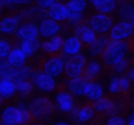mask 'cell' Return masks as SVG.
Listing matches in <instances>:
<instances>
[{"mask_svg": "<svg viewBox=\"0 0 134 125\" xmlns=\"http://www.w3.org/2000/svg\"><path fill=\"white\" fill-rule=\"evenodd\" d=\"M130 45L127 41L110 40L107 47L99 55L100 61L105 69L112 72L114 67L124 59Z\"/></svg>", "mask_w": 134, "mask_h": 125, "instance_id": "1", "label": "cell"}, {"mask_svg": "<svg viewBox=\"0 0 134 125\" xmlns=\"http://www.w3.org/2000/svg\"><path fill=\"white\" fill-rule=\"evenodd\" d=\"M28 110L38 121H43L52 117L55 113L56 107L49 98L40 97L32 101Z\"/></svg>", "mask_w": 134, "mask_h": 125, "instance_id": "2", "label": "cell"}, {"mask_svg": "<svg viewBox=\"0 0 134 125\" xmlns=\"http://www.w3.org/2000/svg\"><path fill=\"white\" fill-rule=\"evenodd\" d=\"M87 62L84 56L82 55H74L69 58L65 62L64 73L67 79L82 77Z\"/></svg>", "mask_w": 134, "mask_h": 125, "instance_id": "3", "label": "cell"}, {"mask_svg": "<svg viewBox=\"0 0 134 125\" xmlns=\"http://www.w3.org/2000/svg\"><path fill=\"white\" fill-rule=\"evenodd\" d=\"M65 61L64 57H55L46 58L42 57L38 60L37 68L40 71L52 77L61 74L64 71Z\"/></svg>", "mask_w": 134, "mask_h": 125, "instance_id": "4", "label": "cell"}, {"mask_svg": "<svg viewBox=\"0 0 134 125\" xmlns=\"http://www.w3.org/2000/svg\"><path fill=\"white\" fill-rule=\"evenodd\" d=\"M73 33L79 39L82 47L87 49L93 45L97 37V33L91 29L86 19L73 28Z\"/></svg>", "mask_w": 134, "mask_h": 125, "instance_id": "5", "label": "cell"}, {"mask_svg": "<svg viewBox=\"0 0 134 125\" xmlns=\"http://www.w3.org/2000/svg\"><path fill=\"white\" fill-rule=\"evenodd\" d=\"M94 102L87 100L83 104H75L70 113V117L76 122H86L92 120L95 115Z\"/></svg>", "mask_w": 134, "mask_h": 125, "instance_id": "6", "label": "cell"}, {"mask_svg": "<svg viewBox=\"0 0 134 125\" xmlns=\"http://www.w3.org/2000/svg\"><path fill=\"white\" fill-rule=\"evenodd\" d=\"M64 39L59 34L51 37L49 40L43 41L41 44V50L49 58L64 57Z\"/></svg>", "mask_w": 134, "mask_h": 125, "instance_id": "7", "label": "cell"}, {"mask_svg": "<svg viewBox=\"0 0 134 125\" xmlns=\"http://www.w3.org/2000/svg\"><path fill=\"white\" fill-rule=\"evenodd\" d=\"M91 29L97 34H107L113 26V20L109 15L97 13L92 15L87 20Z\"/></svg>", "mask_w": 134, "mask_h": 125, "instance_id": "8", "label": "cell"}, {"mask_svg": "<svg viewBox=\"0 0 134 125\" xmlns=\"http://www.w3.org/2000/svg\"><path fill=\"white\" fill-rule=\"evenodd\" d=\"M30 79L42 91L53 92L56 89L57 85L53 77L42 72L38 68H34Z\"/></svg>", "mask_w": 134, "mask_h": 125, "instance_id": "9", "label": "cell"}, {"mask_svg": "<svg viewBox=\"0 0 134 125\" xmlns=\"http://www.w3.org/2000/svg\"><path fill=\"white\" fill-rule=\"evenodd\" d=\"M39 28L36 22L25 21L20 24L15 33V38L21 43L23 41H32L38 39Z\"/></svg>", "mask_w": 134, "mask_h": 125, "instance_id": "10", "label": "cell"}, {"mask_svg": "<svg viewBox=\"0 0 134 125\" xmlns=\"http://www.w3.org/2000/svg\"><path fill=\"white\" fill-rule=\"evenodd\" d=\"M0 122L3 125H22L23 111L18 106H8L0 116Z\"/></svg>", "mask_w": 134, "mask_h": 125, "instance_id": "11", "label": "cell"}, {"mask_svg": "<svg viewBox=\"0 0 134 125\" xmlns=\"http://www.w3.org/2000/svg\"><path fill=\"white\" fill-rule=\"evenodd\" d=\"M134 27L131 23L121 21L112 27L109 33L110 40L123 41L133 34Z\"/></svg>", "mask_w": 134, "mask_h": 125, "instance_id": "12", "label": "cell"}, {"mask_svg": "<svg viewBox=\"0 0 134 125\" xmlns=\"http://www.w3.org/2000/svg\"><path fill=\"white\" fill-rule=\"evenodd\" d=\"M47 13L49 19L63 24L67 21L70 11L68 9L66 5L63 2H55L47 9Z\"/></svg>", "mask_w": 134, "mask_h": 125, "instance_id": "13", "label": "cell"}, {"mask_svg": "<svg viewBox=\"0 0 134 125\" xmlns=\"http://www.w3.org/2000/svg\"><path fill=\"white\" fill-rule=\"evenodd\" d=\"M0 96L5 103L15 101L17 99L18 94L16 85L13 80L0 78Z\"/></svg>", "mask_w": 134, "mask_h": 125, "instance_id": "14", "label": "cell"}, {"mask_svg": "<svg viewBox=\"0 0 134 125\" xmlns=\"http://www.w3.org/2000/svg\"><path fill=\"white\" fill-rule=\"evenodd\" d=\"M60 23L57 22L53 19L47 18L40 22L39 28L40 34L43 37L48 38L56 35L60 32Z\"/></svg>", "mask_w": 134, "mask_h": 125, "instance_id": "15", "label": "cell"}, {"mask_svg": "<svg viewBox=\"0 0 134 125\" xmlns=\"http://www.w3.org/2000/svg\"><path fill=\"white\" fill-rule=\"evenodd\" d=\"M113 105V99L110 96H103L93 102V108L95 116L103 119L106 116L109 115Z\"/></svg>", "mask_w": 134, "mask_h": 125, "instance_id": "16", "label": "cell"}, {"mask_svg": "<svg viewBox=\"0 0 134 125\" xmlns=\"http://www.w3.org/2000/svg\"><path fill=\"white\" fill-rule=\"evenodd\" d=\"M74 95L69 91H61L56 97L57 102L59 109L63 112L70 113L75 105Z\"/></svg>", "mask_w": 134, "mask_h": 125, "instance_id": "17", "label": "cell"}, {"mask_svg": "<svg viewBox=\"0 0 134 125\" xmlns=\"http://www.w3.org/2000/svg\"><path fill=\"white\" fill-rule=\"evenodd\" d=\"M7 60L13 67L19 69L25 66L27 62V57L20 47H15L9 54Z\"/></svg>", "mask_w": 134, "mask_h": 125, "instance_id": "18", "label": "cell"}, {"mask_svg": "<svg viewBox=\"0 0 134 125\" xmlns=\"http://www.w3.org/2000/svg\"><path fill=\"white\" fill-rule=\"evenodd\" d=\"M101 73V68L97 62L92 61L87 62L83 71V77L88 82H95L99 79Z\"/></svg>", "mask_w": 134, "mask_h": 125, "instance_id": "19", "label": "cell"}, {"mask_svg": "<svg viewBox=\"0 0 134 125\" xmlns=\"http://www.w3.org/2000/svg\"><path fill=\"white\" fill-rule=\"evenodd\" d=\"M99 13L109 15L116 9V0H89Z\"/></svg>", "mask_w": 134, "mask_h": 125, "instance_id": "20", "label": "cell"}, {"mask_svg": "<svg viewBox=\"0 0 134 125\" xmlns=\"http://www.w3.org/2000/svg\"><path fill=\"white\" fill-rule=\"evenodd\" d=\"M83 94L90 101L95 102L104 96L103 87L97 82H87Z\"/></svg>", "mask_w": 134, "mask_h": 125, "instance_id": "21", "label": "cell"}, {"mask_svg": "<svg viewBox=\"0 0 134 125\" xmlns=\"http://www.w3.org/2000/svg\"><path fill=\"white\" fill-rule=\"evenodd\" d=\"M87 82H88L83 77L72 79L68 80L67 88L74 96H82L83 94L84 88L86 85L87 84Z\"/></svg>", "mask_w": 134, "mask_h": 125, "instance_id": "22", "label": "cell"}, {"mask_svg": "<svg viewBox=\"0 0 134 125\" xmlns=\"http://www.w3.org/2000/svg\"><path fill=\"white\" fill-rule=\"evenodd\" d=\"M82 48V45L80 41L76 36H72L67 39L64 42L63 52L64 55L74 56L78 55Z\"/></svg>", "mask_w": 134, "mask_h": 125, "instance_id": "23", "label": "cell"}, {"mask_svg": "<svg viewBox=\"0 0 134 125\" xmlns=\"http://www.w3.org/2000/svg\"><path fill=\"white\" fill-rule=\"evenodd\" d=\"M109 41H110V37L109 33L97 35L95 43L88 49L90 55L91 56H95L98 55L99 56L107 47Z\"/></svg>", "mask_w": 134, "mask_h": 125, "instance_id": "24", "label": "cell"}, {"mask_svg": "<svg viewBox=\"0 0 134 125\" xmlns=\"http://www.w3.org/2000/svg\"><path fill=\"white\" fill-rule=\"evenodd\" d=\"M14 82L16 85L18 96L23 98H29L32 96L34 92V83L30 79Z\"/></svg>", "mask_w": 134, "mask_h": 125, "instance_id": "25", "label": "cell"}, {"mask_svg": "<svg viewBox=\"0 0 134 125\" xmlns=\"http://www.w3.org/2000/svg\"><path fill=\"white\" fill-rule=\"evenodd\" d=\"M26 10V21L41 22L48 18L47 10L43 9L38 6H33Z\"/></svg>", "mask_w": 134, "mask_h": 125, "instance_id": "26", "label": "cell"}, {"mask_svg": "<svg viewBox=\"0 0 134 125\" xmlns=\"http://www.w3.org/2000/svg\"><path fill=\"white\" fill-rule=\"evenodd\" d=\"M20 48L27 58H30L41 48V43L38 39L32 41H23L20 44Z\"/></svg>", "mask_w": 134, "mask_h": 125, "instance_id": "27", "label": "cell"}, {"mask_svg": "<svg viewBox=\"0 0 134 125\" xmlns=\"http://www.w3.org/2000/svg\"><path fill=\"white\" fill-rule=\"evenodd\" d=\"M118 14L123 21L133 23L134 22V7L128 2L122 3L118 9Z\"/></svg>", "mask_w": 134, "mask_h": 125, "instance_id": "28", "label": "cell"}, {"mask_svg": "<svg viewBox=\"0 0 134 125\" xmlns=\"http://www.w3.org/2000/svg\"><path fill=\"white\" fill-rule=\"evenodd\" d=\"M16 69L13 67L7 60L0 61V78L13 81L16 75Z\"/></svg>", "mask_w": 134, "mask_h": 125, "instance_id": "29", "label": "cell"}, {"mask_svg": "<svg viewBox=\"0 0 134 125\" xmlns=\"http://www.w3.org/2000/svg\"><path fill=\"white\" fill-rule=\"evenodd\" d=\"M13 47L12 37L7 38L0 36V60H6Z\"/></svg>", "mask_w": 134, "mask_h": 125, "instance_id": "30", "label": "cell"}, {"mask_svg": "<svg viewBox=\"0 0 134 125\" xmlns=\"http://www.w3.org/2000/svg\"><path fill=\"white\" fill-rule=\"evenodd\" d=\"M70 12L82 13L87 5V0H69L66 3Z\"/></svg>", "mask_w": 134, "mask_h": 125, "instance_id": "31", "label": "cell"}, {"mask_svg": "<svg viewBox=\"0 0 134 125\" xmlns=\"http://www.w3.org/2000/svg\"><path fill=\"white\" fill-rule=\"evenodd\" d=\"M34 68H36V67H30L28 66H25L23 68L17 69H16V75H15L13 81H23V80L30 79Z\"/></svg>", "mask_w": 134, "mask_h": 125, "instance_id": "32", "label": "cell"}, {"mask_svg": "<svg viewBox=\"0 0 134 125\" xmlns=\"http://www.w3.org/2000/svg\"><path fill=\"white\" fill-rule=\"evenodd\" d=\"M130 79L124 75L119 79L120 88V94L122 97H126L129 94L131 90V83Z\"/></svg>", "mask_w": 134, "mask_h": 125, "instance_id": "33", "label": "cell"}, {"mask_svg": "<svg viewBox=\"0 0 134 125\" xmlns=\"http://www.w3.org/2000/svg\"><path fill=\"white\" fill-rule=\"evenodd\" d=\"M109 93L110 96L113 98L121 96L120 88L119 78L117 77H113L109 85Z\"/></svg>", "mask_w": 134, "mask_h": 125, "instance_id": "34", "label": "cell"}, {"mask_svg": "<svg viewBox=\"0 0 134 125\" xmlns=\"http://www.w3.org/2000/svg\"><path fill=\"white\" fill-rule=\"evenodd\" d=\"M85 19H86L84 18L83 13L70 12L69 18L67 19V22L69 23L70 25L72 26L73 28H74L78 24L83 22Z\"/></svg>", "mask_w": 134, "mask_h": 125, "instance_id": "35", "label": "cell"}, {"mask_svg": "<svg viewBox=\"0 0 134 125\" xmlns=\"http://www.w3.org/2000/svg\"><path fill=\"white\" fill-rule=\"evenodd\" d=\"M129 66V61L126 59H123L121 62H120L113 69L112 72L115 73H124L125 71L127 69Z\"/></svg>", "mask_w": 134, "mask_h": 125, "instance_id": "36", "label": "cell"}, {"mask_svg": "<svg viewBox=\"0 0 134 125\" xmlns=\"http://www.w3.org/2000/svg\"><path fill=\"white\" fill-rule=\"evenodd\" d=\"M107 125H127V123L121 116H113L108 120Z\"/></svg>", "mask_w": 134, "mask_h": 125, "instance_id": "37", "label": "cell"}, {"mask_svg": "<svg viewBox=\"0 0 134 125\" xmlns=\"http://www.w3.org/2000/svg\"><path fill=\"white\" fill-rule=\"evenodd\" d=\"M55 2V0H35L36 6L46 10L48 9Z\"/></svg>", "mask_w": 134, "mask_h": 125, "instance_id": "38", "label": "cell"}, {"mask_svg": "<svg viewBox=\"0 0 134 125\" xmlns=\"http://www.w3.org/2000/svg\"><path fill=\"white\" fill-rule=\"evenodd\" d=\"M3 3H4V6L8 8L11 9V10L15 9V5L14 4L13 0H3Z\"/></svg>", "mask_w": 134, "mask_h": 125, "instance_id": "39", "label": "cell"}, {"mask_svg": "<svg viewBox=\"0 0 134 125\" xmlns=\"http://www.w3.org/2000/svg\"><path fill=\"white\" fill-rule=\"evenodd\" d=\"M33 0H13L14 4L15 5H28L32 2Z\"/></svg>", "mask_w": 134, "mask_h": 125, "instance_id": "40", "label": "cell"}, {"mask_svg": "<svg viewBox=\"0 0 134 125\" xmlns=\"http://www.w3.org/2000/svg\"><path fill=\"white\" fill-rule=\"evenodd\" d=\"M130 79H131L134 82V67L131 68V69L129 70L128 73L127 75H126Z\"/></svg>", "mask_w": 134, "mask_h": 125, "instance_id": "41", "label": "cell"}, {"mask_svg": "<svg viewBox=\"0 0 134 125\" xmlns=\"http://www.w3.org/2000/svg\"><path fill=\"white\" fill-rule=\"evenodd\" d=\"M127 125H134V116L132 115L129 117L128 122H127Z\"/></svg>", "mask_w": 134, "mask_h": 125, "instance_id": "42", "label": "cell"}, {"mask_svg": "<svg viewBox=\"0 0 134 125\" xmlns=\"http://www.w3.org/2000/svg\"><path fill=\"white\" fill-rule=\"evenodd\" d=\"M4 3H3V0H0V13H1V12L2 11V10H3V7H4Z\"/></svg>", "mask_w": 134, "mask_h": 125, "instance_id": "43", "label": "cell"}, {"mask_svg": "<svg viewBox=\"0 0 134 125\" xmlns=\"http://www.w3.org/2000/svg\"><path fill=\"white\" fill-rule=\"evenodd\" d=\"M30 125H46V124H45L44 123H43V122H40V121H37V122L31 124Z\"/></svg>", "mask_w": 134, "mask_h": 125, "instance_id": "44", "label": "cell"}, {"mask_svg": "<svg viewBox=\"0 0 134 125\" xmlns=\"http://www.w3.org/2000/svg\"><path fill=\"white\" fill-rule=\"evenodd\" d=\"M55 125H70V124L64 122H57V123L55 124Z\"/></svg>", "mask_w": 134, "mask_h": 125, "instance_id": "45", "label": "cell"}, {"mask_svg": "<svg viewBox=\"0 0 134 125\" xmlns=\"http://www.w3.org/2000/svg\"><path fill=\"white\" fill-rule=\"evenodd\" d=\"M5 103V102H4V100H3V99L2 98V97L1 96H0V107L2 106V105H3V104H4Z\"/></svg>", "mask_w": 134, "mask_h": 125, "instance_id": "46", "label": "cell"}, {"mask_svg": "<svg viewBox=\"0 0 134 125\" xmlns=\"http://www.w3.org/2000/svg\"><path fill=\"white\" fill-rule=\"evenodd\" d=\"M116 2H120L121 3H126V2H128V0H116Z\"/></svg>", "mask_w": 134, "mask_h": 125, "instance_id": "47", "label": "cell"}, {"mask_svg": "<svg viewBox=\"0 0 134 125\" xmlns=\"http://www.w3.org/2000/svg\"><path fill=\"white\" fill-rule=\"evenodd\" d=\"M131 107H132L133 109H134V101L133 102L132 104H131Z\"/></svg>", "mask_w": 134, "mask_h": 125, "instance_id": "48", "label": "cell"}, {"mask_svg": "<svg viewBox=\"0 0 134 125\" xmlns=\"http://www.w3.org/2000/svg\"><path fill=\"white\" fill-rule=\"evenodd\" d=\"M63 0H55V2H62Z\"/></svg>", "mask_w": 134, "mask_h": 125, "instance_id": "49", "label": "cell"}, {"mask_svg": "<svg viewBox=\"0 0 134 125\" xmlns=\"http://www.w3.org/2000/svg\"><path fill=\"white\" fill-rule=\"evenodd\" d=\"M0 125H3V124L1 123V122H0Z\"/></svg>", "mask_w": 134, "mask_h": 125, "instance_id": "50", "label": "cell"}, {"mask_svg": "<svg viewBox=\"0 0 134 125\" xmlns=\"http://www.w3.org/2000/svg\"><path fill=\"white\" fill-rule=\"evenodd\" d=\"M79 125H82V124H79Z\"/></svg>", "mask_w": 134, "mask_h": 125, "instance_id": "51", "label": "cell"}, {"mask_svg": "<svg viewBox=\"0 0 134 125\" xmlns=\"http://www.w3.org/2000/svg\"><path fill=\"white\" fill-rule=\"evenodd\" d=\"M0 19H1V17H0Z\"/></svg>", "mask_w": 134, "mask_h": 125, "instance_id": "52", "label": "cell"}]
</instances>
